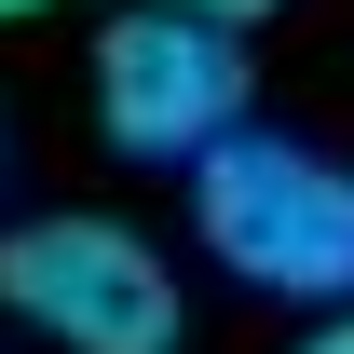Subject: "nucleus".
Instances as JSON below:
<instances>
[{
	"mask_svg": "<svg viewBox=\"0 0 354 354\" xmlns=\"http://www.w3.org/2000/svg\"><path fill=\"white\" fill-rule=\"evenodd\" d=\"M14 14H41V0H0V28H14Z\"/></svg>",
	"mask_w": 354,
	"mask_h": 354,
	"instance_id": "423d86ee",
	"label": "nucleus"
},
{
	"mask_svg": "<svg viewBox=\"0 0 354 354\" xmlns=\"http://www.w3.org/2000/svg\"><path fill=\"white\" fill-rule=\"evenodd\" d=\"M191 232L232 286L300 300V313H354V164H327L300 136L232 123L191 164Z\"/></svg>",
	"mask_w": 354,
	"mask_h": 354,
	"instance_id": "f257e3e1",
	"label": "nucleus"
},
{
	"mask_svg": "<svg viewBox=\"0 0 354 354\" xmlns=\"http://www.w3.org/2000/svg\"><path fill=\"white\" fill-rule=\"evenodd\" d=\"M0 300L55 354H177V272L123 218H14L0 232Z\"/></svg>",
	"mask_w": 354,
	"mask_h": 354,
	"instance_id": "f03ea898",
	"label": "nucleus"
},
{
	"mask_svg": "<svg viewBox=\"0 0 354 354\" xmlns=\"http://www.w3.org/2000/svg\"><path fill=\"white\" fill-rule=\"evenodd\" d=\"M177 14H218V28H259V14H286V0H177Z\"/></svg>",
	"mask_w": 354,
	"mask_h": 354,
	"instance_id": "20e7f679",
	"label": "nucleus"
},
{
	"mask_svg": "<svg viewBox=\"0 0 354 354\" xmlns=\"http://www.w3.org/2000/svg\"><path fill=\"white\" fill-rule=\"evenodd\" d=\"M95 123L136 164H205L245 123V41H232L218 14L136 0L123 28H95Z\"/></svg>",
	"mask_w": 354,
	"mask_h": 354,
	"instance_id": "7ed1b4c3",
	"label": "nucleus"
},
{
	"mask_svg": "<svg viewBox=\"0 0 354 354\" xmlns=\"http://www.w3.org/2000/svg\"><path fill=\"white\" fill-rule=\"evenodd\" d=\"M300 354H354V313H327V327H313V341Z\"/></svg>",
	"mask_w": 354,
	"mask_h": 354,
	"instance_id": "39448f33",
	"label": "nucleus"
}]
</instances>
